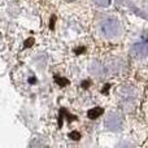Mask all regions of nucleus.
I'll use <instances>...</instances> for the list:
<instances>
[{"label": "nucleus", "mask_w": 148, "mask_h": 148, "mask_svg": "<svg viewBox=\"0 0 148 148\" xmlns=\"http://www.w3.org/2000/svg\"><path fill=\"white\" fill-rule=\"evenodd\" d=\"M100 33L105 38H114L121 33V26L114 18H105L100 23Z\"/></svg>", "instance_id": "obj_1"}, {"label": "nucleus", "mask_w": 148, "mask_h": 148, "mask_svg": "<svg viewBox=\"0 0 148 148\" xmlns=\"http://www.w3.org/2000/svg\"><path fill=\"white\" fill-rule=\"evenodd\" d=\"M107 126L110 130H117L121 126V118L116 114H110L107 120Z\"/></svg>", "instance_id": "obj_2"}, {"label": "nucleus", "mask_w": 148, "mask_h": 148, "mask_svg": "<svg viewBox=\"0 0 148 148\" xmlns=\"http://www.w3.org/2000/svg\"><path fill=\"white\" fill-rule=\"evenodd\" d=\"M134 53L138 57H144L148 55V43H138L134 46Z\"/></svg>", "instance_id": "obj_3"}, {"label": "nucleus", "mask_w": 148, "mask_h": 148, "mask_svg": "<svg viewBox=\"0 0 148 148\" xmlns=\"http://www.w3.org/2000/svg\"><path fill=\"white\" fill-rule=\"evenodd\" d=\"M101 113H103V109H101V108H94V109H91V110L88 112V117L94 120V118H97V117H99Z\"/></svg>", "instance_id": "obj_4"}, {"label": "nucleus", "mask_w": 148, "mask_h": 148, "mask_svg": "<svg viewBox=\"0 0 148 148\" xmlns=\"http://www.w3.org/2000/svg\"><path fill=\"white\" fill-rule=\"evenodd\" d=\"M94 3L97 5H101V7H107V5H109L110 0H94Z\"/></svg>", "instance_id": "obj_5"}, {"label": "nucleus", "mask_w": 148, "mask_h": 148, "mask_svg": "<svg viewBox=\"0 0 148 148\" xmlns=\"http://www.w3.org/2000/svg\"><path fill=\"white\" fill-rule=\"evenodd\" d=\"M70 136H72V138H74V140H78L79 139V135L77 133H73V134H70Z\"/></svg>", "instance_id": "obj_6"}, {"label": "nucleus", "mask_w": 148, "mask_h": 148, "mask_svg": "<svg viewBox=\"0 0 148 148\" xmlns=\"http://www.w3.org/2000/svg\"><path fill=\"white\" fill-rule=\"evenodd\" d=\"M66 1H74V0H66Z\"/></svg>", "instance_id": "obj_7"}]
</instances>
